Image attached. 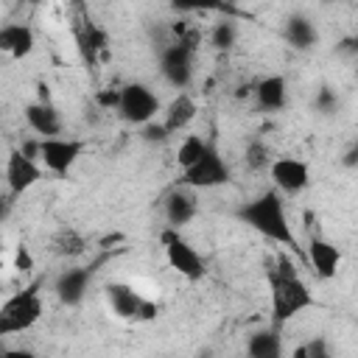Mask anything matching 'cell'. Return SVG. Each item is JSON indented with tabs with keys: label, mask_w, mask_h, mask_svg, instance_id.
I'll use <instances>...</instances> for the list:
<instances>
[{
	"label": "cell",
	"mask_w": 358,
	"mask_h": 358,
	"mask_svg": "<svg viewBox=\"0 0 358 358\" xmlns=\"http://www.w3.org/2000/svg\"><path fill=\"white\" fill-rule=\"evenodd\" d=\"M14 268L22 271V274L34 271V255H31V249H28L25 243H20L17 252H14Z\"/></svg>",
	"instance_id": "27"
},
{
	"label": "cell",
	"mask_w": 358,
	"mask_h": 358,
	"mask_svg": "<svg viewBox=\"0 0 358 358\" xmlns=\"http://www.w3.org/2000/svg\"><path fill=\"white\" fill-rule=\"evenodd\" d=\"M42 173H45V168L39 165L36 157L25 154L22 148H11L8 151L3 176H6V187H8V196L11 199H17V196L28 193L31 187H36L42 182Z\"/></svg>",
	"instance_id": "10"
},
{
	"label": "cell",
	"mask_w": 358,
	"mask_h": 358,
	"mask_svg": "<svg viewBox=\"0 0 358 358\" xmlns=\"http://www.w3.org/2000/svg\"><path fill=\"white\" fill-rule=\"evenodd\" d=\"M36 48L34 28L25 22H6L0 25V53L11 59H28Z\"/></svg>",
	"instance_id": "17"
},
{
	"label": "cell",
	"mask_w": 358,
	"mask_h": 358,
	"mask_svg": "<svg viewBox=\"0 0 358 358\" xmlns=\"http://www.w3.org/2000/svg\"><path fill=\"white\" fill-rule=\"evenodd\" d=\"M8 213H11V196H0V224L8 218Z\"/></svg>",
	"instance_id": "31"
},
{
	"label": "cell",
	"mask_w": 358,
	"mask_h": 358,
	"mask_svg": "<svg viewBox=\"0 0 358 358\" xmlns=\"http://www.w3.org/2000/svg\"><path fill=\"white\" fill-rule=\"evenodd\" d=\"M92 266H73V268H64L59 277H56V282H53V291H56V296H59V302L62 305H78L84 296H87V291H90V282H92Z\"/></svg>",
	"instance_id": "15"
},
{
	"label": "cell",
	"mask_w": 358,
	"mask_h": 358,
	"mask_svg": "<svg viewBox=\"0 0 358 358\" xmlns=\"http://www.w3.org/2000/svg\"><path fill=\"white\" fill-rule=\"evenodd\" d=\"M294 358H330L327 341H324V338L308 341V344H302V347H296V350H294Z\"/></svg>",
	"instance_id": "26"
},
{
	"label": "cell",
	"mask_w": 358,
	"mask_h": 358,
	"mask_svg": "<svg viewBox=\"0 0 358 358\" xmlns=\"http://www.w3.org/2000/svg\"><path fill=\"white\" fill-rule=\"evenodd\" d=\"M162 109V98L157 95V90L145 81H129L120 87V98H117V115L129 123V126H145L151 120H157Z\"/></svg>",
	"instance_id": "6"
},
{
	"label": "cell",
	"mask_w": 358,
	"mask_h": 358,
	"mask_svg": "<svg viewBox=\"0 0 358 358\" xmlns=\"http://www.w3.org/2000/svg\"><path fill=\"white\" fill-rule=\"evenodd\" d=\"M196 193H199V190L179 185V187H173V190L165 196L162 213H165L168 227L182 229L185 224H190V221L196 218V213H199V199H196Z\"/></svg>",
	"instance_id": "14"
},
{
	"label": "cell",
	"mask_w": 358,
	"mask_h": 358,
	"mask_svg": "<svg viewBox=\"0 0 358 358\" xmlns=\"http://www.w3.org/2000/svg\"><path fill=\"white\" fill-rule=\"evenodd\" d=\"M336 106H338V95L330 87H322L319 95H316V109L319 112H333Z\"/></svg>",
	"instance_id": "28"
},
{
	"label": "cell",
	"mask_w": 358,
	"mask_h": 358,
	"mask_svg": "<svg viewBox=\"0 0 358 358\" xmlns=\"http://www.w3.org/2000/svg\"><path fill=\"white\" fill-rule=\"evenodd\" d=\"M322 3H347V0H322Z\"/></svg>",
	"instance_id": "33"
},
{
	"label": "cell",
	"mask_w": 358,
	"mask_h": 358,
	"mask_svg": "<svg viewBox=\"0 0 358 358\" xmlns=\"http://www.w3.org/2000/svg\"><path fill=\"white\" fill-rule=\"evenodd\" d=\"M271 157L274 154H271L268 143H263V140H252L246 145V151H243V162H246L249 171H266L268 162H271Z\"/></svg>",
	"instance_id": "25"
},
{
	"label": "cell",
	"mask_w": 358,
	"mask_h": 358,
	"mask_svg": "<svg viewBox=\"0 0 358 358\" xmlns=\"http://www.w3.org/2000/svg\"><path fill=\"white\" fill-rule=\"evenodd\" d=\"M266 277H268V291H271V324L282 327L299 313L316 308V296L310 285L299 277L291 255H280L268 266Z\"/></svg>",
	"instance_id": "1"
},
{
	"label": "cell",
	"mask_w": 358,
	"mask_h": 358,
	"mask_svg": "<svg viewBox=\"0 0 358 358\" xmlns=\"http://www.w3.org/2000/svg\"><path fill=\"white\" fill-rule=\"evenodd\" d=\"M193 56H196L193 48L171 39L159 50V73H162V78L176 90H187L190 81H193Z\"/></svg>",
	"instance_id": "11"
},
{
	"label": "cell",
	"mask_w": 358,
	"mask_h": 358,
	"mask_svg": "<svg viewBox=\"0 0 358 358\" xmlns=\"http://www.w3.org/2000/svg\"><path fill=\"white\" fill-rule=\"evenodd\" d=\"M232 179V171H229V162L224 159V154L218 151L215 140L207 143V148L201 151V157L196 162H190L187 168H182V176H179V185L185 187H193V190H213V187H221Z\"/></svg>",
	"instance_id": "5"
},
{
	"label": "cell",
	"mask_w": 358,
	"mask_h": 358,
	"mask_svg": "<svg viewBox=\"0 0 358 358\" xmlns=\"http://www.w3.org/2000/svg\"><path fill=\"white\" fill-rule=\"evenodd\" d=\"M238 42V25L235 17H221L213 28H210V45L218 50H229Z\"/></svg>",
	"instance_id": "24"
},
{
	"label": "cell",
	"mask_w": 358,
	"mask_h": 358,
	"mask_svg": "<svg viewBox=\"0 0 358 358\" xmlns=\"http://www.w3.org/2000/svg\"><path fill=\"white\" fill-rule=\"evenodd\" d=\"M103 294H106L109 310L123 322H151L159 313V305L154 299L143 296L131 282H123V280L106 282Z\"/></svg>",
	"instance_id": "7"
},
{
	"label": "cell",
	"mask_w": 358,
	"mask_h": 358,
	"mask_svg": "<svg viewBox=\"0 0 358 358\" xmlns=\"http://www.w3.org/2000/svg\"><path fill=\"white\" fill-rule=\"evenodd\" d=\"M252 95H255V103H257L263 112H280V109L288 103V81H285V76H280V73L263 76V78L252 87Z\"/></svg>",
	"instance_id": "18"
},
{
	"label": "cell",
	"mask_w": 358,
	"mask_h": 358,
	"mask_svg": "<svg viewBox=\"0 0 358 358\" xmlns=\"http://www.w3.org/2000/svg\"><path fill=\"white\" fill-rule=\"evenodd\" d=\"M0 271H3V235H0Z\"/></svg>",
	"instance_id": "32"
},
{
	"label": "cell",
	"mask_w": 358,
	"mask_h": 358,
	"mask_svg": "<svg viewBox=\"0 0 358 358\" xmlns=\"http://www.w3.org/2000/svg\"><path fill=\"white\" fill-rule=\"evenodd\" d=\"M285 39L296 50H310L319 42V31H316V25L305 14H294L285 22Z\"/></svg>",
	"instance_id": "20"
},
{
	"label": "cell",
	"mask_w": 358,
	"mask_h": 358,
	"mask_svg": "<svg viewBox=\"0 0 358 358\" xmlns=\"http://www.w3.org/2000/svg\"><path fill=\"white\" fill-rule=\"evenodd\" d=\"M140 129H143V137H145L148 143H162V140L171 137V134L165 131V126L157 123V120H151V123H145V126H140Z\"/></svg>",
	"instance_id": "29"
},
{
	"label": "cell",
	"mask_w": 358,
	"mask_h": 358,
	"mask_svg": "<svg viewBox=\"0 0 358 358\" xmlns=\"http://www.w3.org/2000/svg\"><path fill=\"white\" fill-rule=\"evenodd\" d=\"M117 98H120V87L117 90H101L98 95H95V101H98V106H103V109H117Z\"/></svg>",
	"instance_id": "30"
},
{
	"label": "cell",
	"mask_w": 358,
	"mask_h": 358,
	"mask_svg": "<svg viewBox=\"0 0 358 358\" xmlns=\"http://www.w3.org/2000/svg\"><path fill=\"white\" fill-rule=\"evenodd\" d=\"M305 257H308V263H310V268L319 280H336V274L341 268V260H344L341 249L333 241L322 238V235H310Z\"/></svg>",
	"instance_id": "12"
},
{
	"label": "cell",
	"mask_w": 358,
	"mask_h": 358,
	"mask_svg": "<svg viewBox=\"0 0 358 358\" xmlns=\"http://www.w3.org/2000/svg\"><path fill=\"white\" fill-rule=\"evenodd\" d=\"M159 243H162V255H165V263L187 282H199L204 274H207V263L204 257L199 255V249L182 235V229H173V227H165L159 232Z\"/></svg>",
	"instance_id": "4"
},
{
	"label": "cell",
	"mask_w": 358,
	"mask_h": 358,
	"mask_svg": "<svg viewBox=\"0 0 358 358\" xmlns=\"http://www.w3.org/2000/svg\"><path fill=\"white\" fill-rule=\"evenodd\" d=\"M207 143H210V137H201V134H185V137L179 140V145H176V165H179V171L187 168L190 162H196V159L201 157V151L207 148Z\"/></svg>",
	"instance_id": "23"
},
{
	"label": "cell",
	"mask_w": 358,
	"mask_h": 358,
	"mask_svg": "<svg viewBox=\"0 0 358 358\" xmlns=\"http://www.w3.org/2000/svg\"><path fill=\"white\" fill-rule=\"evenodd\" d=\"M50 246H53V255H59V257H78L87 252V238L76 229H62V232H56Z\"/></svg>",
	"instance_id": "22"
},
{
	"label": "cell",
	"mask_w": 358,
	"mask_h": 358,
	"mask_svg": "<svg viewBox=\"0 0 358 358\" xmlns=\"http://www.w3.org/2000/svg\"><path fill=\"white\" fill-rule=\"evenodd\" d=\"M238 221L246 224L260 238H266L277 246H285L291 252H299V238H296V232L288 221L285 201L274 187H268V190L257 193L255 199L243 201L238 207Z\"/></svg>",
	"instance_id": "2"
},
{
	"label": "cell",
	"mask_w": 358,
	"mask_h": 358,
	"mask_svg": "<svg viewBox=\"0 0 358 358\" xmlns=\"http://www.w3.org/2000/svg\"><path fill=\"white\" fill-rule=\"evenodd\" d=\"M84 148H87V143L78 137H64V134L36 137V159L53 176H67L76 168V162L81 159Z\"/></svg>",
	"instance_id": "8"
},
{
	"label": "cell",
	"mask_w": 358,
	"mask_h": 358,
	"mask_svg": "<svg viewBox=\"0 0 358 358\" xmlns=\"http://www.w3.org/2000/svg\"><path fill=\"white\" fill-rule=\"evenodd\" d=\"M171 6L182 14H221V17H241V11L229 0H171Z\"/></svg>",
	"instance_id": "21"
},
{
	"label": "cell",
	"mask_w": 358,
	"mask_h": 358,
	"mask_svg": "<svg viewBox=\"0 0 358 358\" xmlns=\"http://www.w3.org/2000/svg\"><path fill=\"white\" fill-rule=\"evenodd\" d=\"M266 171L280 196H299L310 185V165L299 157H271Z\"/></svg>",
	"instance_id": "9"
},
{
	"label": "cell",
	"mask_w": 358,
	"mask_h": 358,
	"mask_svg": "<svg viewBox=\"0 0 358 358\" xmlns=\"http://www.w3.org/2000/svg\"><path fill=\"white\" fill-rule=\"evenodd\" d=\"M22 115H25L28 129H31L36 137H56V134L64 131V120H62L59 109H56L50 101H42V98H39V101H31Z\"/></svg>",
	"instance_id": "16"
},
{
	"label": "cell",
	"mask_w": 358,
	"mask_h": 358,
	"mask_svg": "<svg viewBox=\"0 0 358 358\" xmlns=\"http://www.w3.org/2000/svg\"><path fill=\"white\" fill-rule=\"evenodd\" d=\"M42 282L34 280L25 288L14 291L11 296L3 299L0 305V338L17 336V333H28L45 313V302H42Z\"/></svg>",
	"instance_id": "3"
},
{
	"label": "cell",
	"mask_w": 358,
	"mask_h": 358,
	"mask_svg": "<svg viewBox=\"0 0 358 358\" xmlns=\"http://www.w3.org/2000/svg\"><path fill=\"white\" fill-rule=\"evenodd\" d=\"M282 336H280V327L277 324H268L263 330H255L249 338H246V355L252 358H280L282 355Z\"/></svg>",
	"instance_id": "19"
},
{
	"label": "cell",
	"mask_w": 358,
	"mask_h": 358,
	"mask_svg": "<svg viewBox=\"0 0 358 358\" xmlns=\"http://www.w3.org/2000/svg\"><path fill=\"white\" fill-rule=\"evenodd\" d=\"M159 115H162L159 123L165 126V131H168V134H179V131H187L190 123L196 120L199 103L193 101V95H190L187 90H179L168 103H162Z\"/></svg>",
	"instance_id": "13"
}]
</instances>
